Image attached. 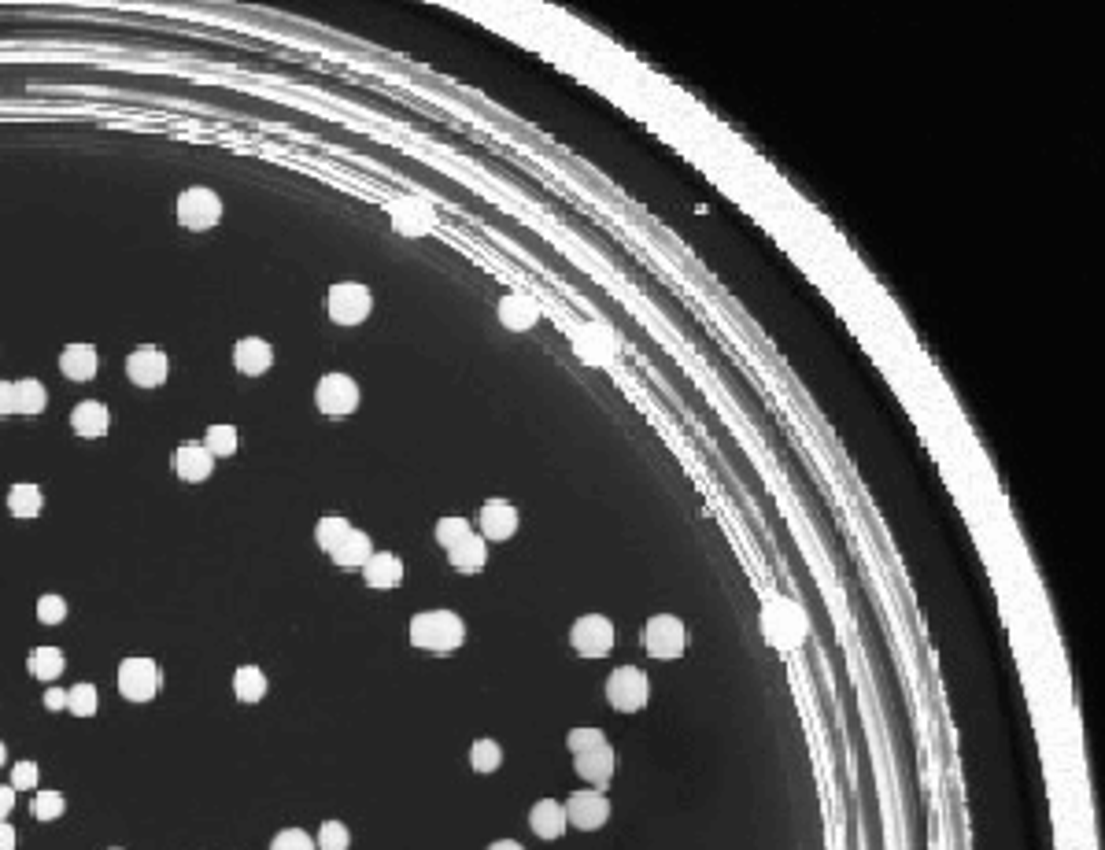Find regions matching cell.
I'll return each instance as SVG.
<instances>
[{"label": "cell", "mask_w": 1105, "mask_h": 850, "mask_svg": "<svg viewBox=\"0 0 1105 850\" xmlns=\"http://www.w3.org/2000/svg\"><path fill=\"white\" fill-rule=\"evenodd\" d=\"M466 640V625L455 610H425L411 621V644L429 655H455Z\"/></svg>", "instance_id": "6da1fadb"}, {"label": "cell", "mask_w": 1105, "mask_h": 850, "mask_svg": "<svg viewBox=\"0 0 1105 850\" xmlns=\"http://www.w3.org/2000/svg\"><path fill=\"white\" fill-rule=\"evenodd\" d=\"M315 407L329 418H348L359 407V385L348 374H326L315 385Z\"/></svg>", "instance_id": "9c48e42d"}, {"label": "cell", "mask_w": 1105, "mask_h": 850, "mask_svg": "<svg viewBox=\"0 0 1105 850\" xmlns=\"http://www.w3.org/2000/svg\"><path fill=\"white\" fill-rule=\"evenodd\" d=\"M370 311H374V296L359 281H340L326 292V315L337 326H359L370 318Z\"/></svg>", "instance_id": "277c9868"}, {"label": "cell", "mask_w": 1105, "mask_h": 850, "mask_svg": "<svg viewBox=\"0 0 1105 850\" xmlns=\"http://www.w3.org/2000/svg\"><path fill=\"white\" fill-rule=\"evenodd\" d=\"M348 843H352V832L340 825V821H326V825L318 828V839H315L318 850H348Z\"/></svg>", "instance_id": "e575fe53"}, {"label": "cell", "mask_w": 1105, "mask_h": 850, "mask_svg": "<svg viewBox=\"0 0 1105 850\" xmlns=\"http://www.w3.org/2000/svg\"><path fill=\"white\" fill-rule=\"evenodd\" d=\"M63 666H67V658H63L60 647H37L34 655L26 658V669H30V677L37 680H56L63 673Z\"/></svg>", "instance_id": "484cf974"}, {"label": "cell", "mask_w": 1105, "mask_h": 850, "mask_svg": "<svg viewBox=\"0 0 1105 850\" xmlns=\"http://www.w3.org/2000/svg\"><path fill=\"white\" fill-rule=\"evenodd\" d=\"M499 322L510 333H525V329H533L540 322V304H536L533 296H525V292H507L499 300Z\"/></svg>", "instance_id": "9a60e30c"}, {"label": "cell", "mask_w": 1105, "mask_h": 850, "mask_svg": "<svg viewBox=\"0 0 1105 850\" xmlns=\"http://www.w3.org/2000/svg\"><path fill=\"white\" fill-rule=\"evenodd\" d=\"M470 533H474V525L466 522V518H440L437 533H433V536H437V544L448 551V547H455L462 536H470Z\"/></svg>", "instance_id": "d6a6232c"}, {"label": "cell", "mask_w": 1105, "mask_h": 850, "mask_svg": "<svg viewBox=\"0 0 1105 850\" xmlns=\"http://www.w3.org/2000/svg\"><path fill=\"white\" fill-rule=\"evenodd\" d=\"M762 632L773 647H780V651H795V647L806 640L810 621H806V610H802L795 599L777 595V599H769L765 610H762Z\"/></svg>", "instance_id": "7a4b0ae2"}, {"label": "cell", "mask_w": 1105, "mask_h": 850, "mask_svg": "<svg viewBox=\"0 0 1105 850\" xmlns=\"http://www.w3.org/2000/svg\"><path fill=\"white\" fill-rule=\"evenodd\" d=\"M477 525H481V536H485V540L503 544V540H510V536L518 533V510L510 507L507 499H488L485 507H481Z\"/></svg>", "instance_id": "5bb4252c"}, {"label": "cell", "mask_w": 1105, "mask_h": 850, "mask_svg": "<svg viewBox=\"0 0 1105 850\" xmlns=\"http://www.w3.org/2000/svg\"><path fill=\"white\" fill-rule=\"evenodd\" d=\"M433 222H437V215H433V207L422 204V200H400V204L392 207V226L400 233H407V237L429 233L433 230Z\"/></svg>", "instance_id": "d6986e66"}, {"label": "cell", "mask_w": 1105, "mask_h": 850, "mask_svg": "<svg viewBox=\"0 0 1105 850\" xmlns=\"http://www.w3.org/2000/svg\"><path fill=\"white\" fill-rule=\"evenodd\" d=\"M237 444H241V437H237V429H233V425H207L204 448L211 451L215 459H226V455H237Z\"/></svg>", "instance_id": "f546056e"}, {"label": "cell", "mask_w": 1105, "mask_h": 850, "mask_svg": "<svg viewBox=\"0 0 1105 850\" xmlns=\"http://www.w3.org/2000/svg\"><path fill=\"white\" fill-rule=\"evenodd\" d=\"M488 850H525V847L518 843V839H496V843H492Z\"/></svg>", "instance_id": "ee69618b"}, {"label": "cell", "mask_w": 1105, "mask_h": 850, "mask_svg": "<svg viewBox=\"0 0 1105 850\" xmlns=\"http://www.w3.org/2000/svg\"><path fill=\"white\" fill-rule=\"evenodd\" d=\"M684 647H688V629L673 614H658L644 625V651L651 658L673 662V658L684 655Z\"/></svg>", "instance_id": "8992f818"}, {"label": "cell", "mask_w": 1105, "mask_h": 850, "mask_svg": "<svg viewBox=\"0 0 1105 850\" xmlns=\"http://www.w3.org/2000/svg\"><path fill=\"white\" fill-rule=\"evenodd\" d=\"M0 850H15V828L0 821Z\"/></svg>", "instance_id": "7bdbcfd3"}, {"label": "cell", "mask_w": 1105, "mask_h": 850, "mask_svg": "<svg viewBox=\"0 0 1105 850\" xmlns=\"http://www.w3.org/2000/svg\"><path fill=\"white\" fill-rule=\"evenodd\" d=\"M566 825H570V821H566V810H562V802H555V799H540L533 810H529V828H533L540 839H547V843L559 839L562 832H566Z\"/></svg>", "instance_id": "44dd1931"}, {"label": "cell", "mask_w": 1105, "mask_h": 850, "mask_svg": "<svg viewBox=\"0 0 1105 850\" xmlns=\"http://www.w3.org/2000/svg\"><path fill=\"white\" fill-rule=\"evenodd\" d=\"M41 507H45L41 488L37 485H12V492H8V510H12L15 518H37Z\"/></svg>", "instance_id": "f1b7e54d"}, {"label": "cell", "mask_w": 1105, "mask_h": 850, "mask_svg": "<svg viewBox=\"0 0 1105 850\" xmlns=\"http://www.w3.org/2000/svg\"><path fill=\"white\" fill-rule=\"evenodd\" d=\"M63 810H67V799H63L60 791H37L34 795L37 821H56V817H63Z\"/></svg>", "instance_id": "836d02e7"}, {"label": "cell", "mask_w": 1105, "mask_h": 850, "mask_svg": "<svg viewBox=\"0 0 1105 850\" xmlns=\"http://www.w3.org/2000/svg\"><path fill=\"white\" fill-rule=\"evenodd\" d=\"M49 403V392L37 377H23L15 381V414H41Z\"/></svg>", "instance_id": "4316f807"}, {"label": "cell", "mask_w": 1105, "mask_h": 850, "mask_svg": "<svg viewBox=\"0 0 1105 850\" xmlns=\"http://www.w3.org/2000/svg\"><path fill=\"white\" fill-rule=\"evenodd\" d=\"M651 699V680L640 666H618L607 677V703L618 714H636Z\"/></svg>", "instance_id": "3957f363"}, {"label": "cell", "mask_w": 1105, "mask_h": 850, "mask_svg": "<svg viewBox=\"0 0 1105 850\" xmlns=\"http://www.w3.org/2000/svg\"><path fill=\"white\" fill-rule=\"evenodd\" d=\"M566 821H570L573 828H581V832H595V828H603L607 825V817H610V802L603 791H573L570 799H566Z\"/></svg>", "instance_id": "30bf717a"}, {"label": "cell", "mask_w": 1105, "mask_h": 850, "mask_svg": "<svg viewBox=\"0 0 1105 850\" xmlns=\"http://www.w3.org/2000/svg\"><path fill=\"white\" fill-rule=\"evenodd\" d=\"M573 765H577V773H581L595 791H603L610 784V777H614V751H610V743H599L592 751L573 754Z\"/></svg>", "instance_id": "2e32d148"}, {"label": "cell", "mask_w": 1105, "mask_h": 850, "mask_svg": "<svg viewBox=\"0 0 1105 850\" xmlns=\"http://www.w3.org/2000/svg\"><path fill=\"white\" fill-rule=\"evenodd\" d=\"M174 211H178V222H182L185 230H211V226H219V219H222V200L215 189L193 185V189H185V193L178 196Z\"/></svg>", "instance_id": "5b68a950"}, {"label": "cell", "mask_w": 1105, "mask_h": 850, "mask_svg": "<svg viewBox=\"0 0 1105 850\" xmlns=\"http://www.w3.org/2000/svg\"><path fill=\"white\" fill-rule=\"evenodd\" d=\"M348 533H352V522L340 518V514H329V518H322V522L315 525V544L322 547L326 555H333V551L348 540Z\"/></svg>", "instance_id": "83f0119b"}, {"label": "cell", "mask_w": 1105, "mask_h": 850, "mask_svg": "<svg viewBox=\"0 0 1105 850\" xmlns=\"http://www.w3.org/2000/svg\"><path fill=\"white\" fill-rule=\"evenodd\" d=\"M0 414H15V385L0 381Z\"/></svg>", "instance_id": "ab89813d"}, {"label": "cell", "mask_w": 1105, "mask_h": 850, "mask_svg": "<svg viewBox=\"0 0 1105 850\" xmlns=\"http://www.w3.org/2000/svg\"><path fill=\"white\" fill-rule=\"evenodd\" d=\"M71 425H74V433H78V437L97 440V437H104V433H108L111 414H108V407H104L100 400H85V403H78V407L71 411Z\"/></svg>", "instance_id": "7402d4cb"}, {"label": "cell", "mask_w": 1105, "mask_h": 850, "mask_svg": "<svg viewBox=\"0 0 1105 850\" xmlns=\"http://www.w3.org/2000/svg\"><path fill=\"white\" fill-rule=\"evenodd\" d=\"M170 470L182 477V481H189V485H200V481H207L211 470H215V455H211L204 444H182V448L170 455Z\"/></svg>", "instance_id": "4fadbf2b"}, {"label": "cell", "mask_w": 1105, "mask_h": 850, "mask_svg": "<svg viewBox=\"0 0 1105 850\" xmlns=\"http://www.w3.org/2000/svg\"><path fill=\"white\" fill-rule=\"evenodd\" d=\"M370 555H374V544H370V536L359 533V529H352V533H348V540H344V544H340L337 551L329 555V559L337 562L340 570H363Z\"/></svg>", "instance_id": "cb8c5ba5"}, {"label": "cell", "mask_w": 1105, "mask_h": 850, "mask_svg": "<svg viewBox=\"0 0 1105 850\" xmlns=\"http://www.w3.org/2000/svg\"><path fill=\"white\" fill-rule=\"evenodd\" d=\"M45 706H49V710H67V692H63V688H49V692H45Z\"/></svg>", "instance_id": "b9f144b4"}, {"label": "cell", "mask_w": 1105, "mask_h": 850, "mask_svg": "<svg viewBox=\"0 0 1105 850\" xmlns=\"http://www.w3.org/2000/svg\"><path fill=\"white\" fill-rule=\"evenodd\" d=\"M15 810V788H0V821H8V814Z\"/></svg>", "instance_id": "60d3db41"}, {"label": "cell", "mask_w": 1105, "mask_h": 850, "mask_svg": "<svg viewBox=\"0 0 1105 850\" xmlns=\"http://www.w3.org/2000/svg\"><path fill=\"white\" fill-rule=\"evenodd\" d=\"M167 355L159 352V348H137V352H130V359H126V377L134 381L137 389H159L163 381H167Z\"/></svg>", "instance_id": "8fae6325"}, {"label": "cell", "mask_w": 1105, "mask_h": 850, "mask_svg": "<svg viewBox=\"0 0 1105 850\" xmlns=\"http://www.w3.org/2000/svg\"><path fill=\"white\" fill-rule=\"evenodd\" d=\"M111 850H119V847H111Z\"/></svg>", "instance_id": "bcb514c9"}, {"label": "cell", "mask_w": 1105, "mask_h": 850, "mask_svg": "<svg viewBox=\"0 0 1105 850\" xmlns=\"http://www.w3.org/2000/svg\"><path fill=\"white\" fill-rule=\"evenodd\" d=\"M233 695L241 703H259L267 695V673L259 666H241L233 673Z\"/></svg>", "instance_id": "d4e9b609"}, {"label": "cell", "mask_w": 1105, "mask_h": 850, "mask_svg": "<svg viewBox=\"0 0 1105 850\" xmlns=\"http://www.w3.org/2000/svg\"><path fill=\"white\" fill-rule=\"evenodd\" d=\"M270 850H318V847H315V839L307 836L304 828H285V832H278V836H274Z\"/></svg>", "instance_id": "d590c367"}, {"label": "cell", "mask_w": 1105, "mask_h": 850, "mask_svg": "<svg viewBox=\"0 0 1105 850\" xmlns=\"http://www.w3.org/2000/svg\"><path fill=\"white\" fill-rule=\"evenodd\" d=\"M448 562L459 573H481L485 570V562H488V540L481 533L462 536L459 544L448 547Z\"/></svg>", "instance_id": "ffe728a7"}, {"label": "cell", "mask_w": 1105, "mask_h": 850, "mask_svg": "<svg viewBox=\"0 0 1105 850\" xmlns=\"http://www.w3.org/2000/svg\"><path fill=\"white\" fill-rule=\"evenodd\" d=\"M37 618H41V625H60V621L67 618V599H60V595H41V599H37Z\"/></svg>", "instance_id": "8d00e7d4"}, {"label": "cell", "mask_w": 1105, "mask_h": 850, "mask_svg": "<svg viewBox=\"0 0 1105 850\" xmlns=\"http://www.w3.org/2000/svg\"><path fill=\"white\" fill-rule=\"evenodd\" d=\"M573 348H577V355H581L584 363H592V366H603L614 359V333H610L607 326H599V322H588V326L577 329V337H573Z\"/></svg>", "instance_id": "7c38bea8"}, {"label": "cell", "mask_w": 1105, "mask_h": 850, "mask_svg": "<svg viewBox=\"0 0 1105 850\" xmlns=\"http://www.w3.org/2000/svg\"><path fill=\"white\" fill-rule=\"evenodd\" d=\"M570 647L581 658H607L614 651V625L603 614H584L573 621Z\"/></svg>", "instance_id": "52a82bcc"}, {"label": "cell", "mask_w": 1105, "mask_h": 850, "mask_svg": "<svg viewBox=\"0 0 1105 850\" xmlns=\"http://www.w3.org/2000/svg\"><path fill=\"white\" fill-rule=\"evenodd\" d=\"M159 684H163V673L152 658H126L119 666V692L122 699L130 703H148L159 695Z\"/></svg>", "instance_id": "ba28073f"}, {"label": "cell", "mask_w": 1105, "mask_h": 850, "mask_svg": "<svg viewBox=\"0 0 1105 850\" xmlns=\"http://www.w3.org/2000/svg\"><path fill=\"white\" fill-rule=\"evenodd\" d=\"M97 703H100V695L93 684H74L71 692H67V710H71L74 717H93L97 714Z\"/></svg>", "instance_id": "1f68e13d"}, {"label": "cell", "mask_w": 1105, "mask_h": 850, "mask_svg": "<svg viewBox=\"0 0 1105 850\" xmlns=\"http://www.w3.org/2000/svg\"><path fill=\"white\" fill-rule=\"evenodd\" d=\"M599 743H607L599 729H573L570 736H566V747H570L573 754L592 751V747H599Z\"/></svg>", "instance_id": "74e56055"}, {"label": "cell", "mask_w": 1105, "mask_h": 850, "mask_svg": "<svg viewBox=\"0 0 1105 850\" xmlns=\"http://www.w3.org/2000/svg\"><path fill=\"white\" fill-rule=\"evenodd\" d=\"M470 765H474V773H496L503 765V747L496 740H477L470 747Z\"/></svg>", "instance_id": "4dcf8cb0"}, {"label": "cell", "mask_w": 1105, "mask_h": 850, "mask_svg": "<svg viewBox=\"0 0 1105 850\" xmlns=\"http://www.w3.org/2000/svg\"><path fill=\"white\" fill-rule=\"evenodd\" d=\"M363 581H366V588H377V592H392V588L403 581V562H400V555H392V551H374V555L366 559V566H363Z\"/></svg>", "instance_id": "ac0fdd59"}, {"label": "cell", "mask_w": 1105, "mask_h": 850, "mask_svg": "<svg viewBox=\"0 0 1105 850\" xmlns=\"http://www.w3.org/2000/svg\"><path fill=\"white\" fill-rule=\"evenodd\" d=\"M12 788H15V791H30V788H37V765H34V762H19V765H12Z\"/></svg>", "instance_id": "f35d334b"}, {"label": "cell", "mask_w": 1105, "mask_h": 850, "mask_svg": "<svg viewBox=\"0 0 1105 850\" xmlns=\"http://www.w3.org/2000/svg\"><path fill=\"white\" fill-rule=\"evenodd\" d=\"M97 366H100V355L93 344H67L60 355V370H63V377H71V381H93Z\"/></svg>", "instance_id": "603a6c76"}, {"label": "cell", "mask_w": 1105, "mask_h": 850, "mask_svg": "<svg viewBox=\"0 0 1105 850\" xmlns=\"http://www.w3.org/2000/svg\"><path fill=\"white\" fill-rule=\"evenodd\" d=\"M4 762H8V747H4V743H0V765H4Z\"/></svg>", "instance_id": "f6af8a7d"}, {"label": "cell", "mask_w": 1105, "mask_h": 850, "mask_svg": "<svg viewBox=\"0 0 1105 850\" xmlns=\"http://www.w3.org/2000/svg\"><path fill=\"white\" fill-rule=\"evenodd\" d=\"M233 366L241 370V374L248 377H259V374H267L270 366H274V348H270L263 337H244L233 344Z\"/></svg>", "instance_id": "e0dca14e"}]
</instances>
